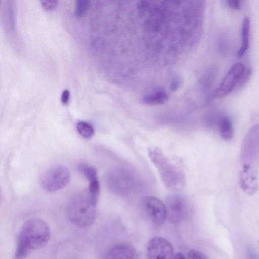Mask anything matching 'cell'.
I'll return each instance as SVG.
<instances>
[{
  "label": "cell",
  "instance_id": "cell-1",
  "mask_svg": "<svg viewBox=\"0 0 259 259\" xmlns=\"http://www.w3.org/2000/svg\"><path fill=\"white\" fill-rule=\"evenodd\" d=\"M49 226L44 220L34 218L21 227L16 240L15 259H24L33 251L45 246L50 238Z\"/></svg>",
  "mask_w": 259,
  "mask_h": 259
},
{
  "label": "cell",
  "instance_id": "cell-2",
  "mask_svg": "<svg viewBox=\"0 0 259 259\" xmlns=\"http://www.w3.org/2000/svg\"><path fill=\"white\" fill-rule=\"evenodd\" d=\"M148 155L161 179L167 188L176 190L184 185L185 177L183 171L172 163L160 148H150Z\"/></svg>",
  "mask_w": 259,
  "mask_h": 259
},
{
  "label": "cell",
  "instance_id": "cell-3",
  "mask_svg": "<svg viewBox=\"0 0 259 259\" xmlns=\"http://www.w3.org/2000/svg\"><path fill=\"white\" fill-rule=\"evenodd\" d=\"M97 200L88 190L75 195L68 207V215L71 222L80 227L92 224L96 218Z\"/></svg>",
  "mask_w": 259,
  "mask_h": 259
},
{
  "label": "cell",
  "instance_id": "cell-4",
  "mask_svg": "<svg viewBox=\"0 0 259 259\" xmlns=\"http://www.w3.org/2000/svg\"><path fill=\"white\" fill-rule=\"evenodd\" d=\"M106 182L112 193L121 196L131 194L139 185L136 175L123 167H115L109 170L106 175Z\"/></svg>",
  "mask_w": 259,
  "mask_h": 259
},
{
  "label": "cell",
  "instance_id": "cell-5",
  "mask_svg": "<svg viewBox=\"0 0 259 259\" xmlns=\"http://www.w3.org/2000/svg\"><path fill=\"white\" fill-rule=\"evenodd\" d=\"M167 217L173 224H179L188 219L192 212L188 200L179 194H171L165 201Z\"/></svg>",
  "mask_w": 259,
  "mask_h": 259
},
{
  "label": "cell",
  "instance_id": "cell-6",
  "mask_svg": "<svg viewBox=\"0 0 259 259\" xmlns=\"http://www.w3.org/2000/svg\"><path fill=\"white\" fill-rule=\"evenodd\" d=\"M246 67L242 63L234 64L228 71L214 93V97H224L237 89L243 77Z\"/></svg>",
  "mask_w": 259,
  "mask_h": 259
},
{
  "label": "cell",
  "instance_id": "cell-7",
  "mask_svg": "<svg viewBox=\"0 0 259 259\" xmlns=\"http://www.w3.org/2000/svg\"><path fill=\"white\" fill-rule=\"evenodd\" d=\"M70 179V172L66 167L60 165L54 166L43 176L42 187L47 191L54 192L65 187Z\"/></svg>",
  "mask_w": 259,
  "mask_h": 259
},
{
  "label": "cell",
  "instance_id": "cell-8",
  "mask_svg": "<svg viewBox=\"0 0 259 259\" xmlns=\"http://www.w3.org/2000/svg\"><path fill=\"white\" fill-rule=\"evenodd\" d=\"M240 155L243 164H250L259 159V124L253 125L246 133L242 141Z\"/></svg>",
  "mask_w": 259,
  "mask_h": 259
},
{
  "label": "cell",
  "instance_id": "cell-9",
  "mask_svg": "<svg viewBox=\"0 0 259 259\" xmlns=\"http://www.w3.org/2000/svg\"><path fill=\"white\" fill-rule=\"evenodd\" d=\"M174 249L167 239L155 237L149 242L147 248L148 259H172Z\"/></svg>",
  "mask_w": 259,
  "mask_h": 259
},
{
  "label": "cell",
  "instance_id": "cell-10",
  "mask_svg": "<svg viewBox=\"0 0 259 259\" xmlns=\"http://www.w3.org/2000/svg\"><path fill=\"white\" fill-rule=\"evenodd\" d=\"M145 211L152 223L157 226L163 224L167 218L165 204L152 196L145 197L143 200Z\"/></svg>",
  "mask_w": 259,
  "mask_h": 259
},
{
  "label": "cell",
  "instance_id": "cell-11",
  "mask_svg": "<svg viewBox=\"0 0 259 259\" xmlns=\"http://www.w3.org/2000/svg\"><path fill=\"white\" fill-rule=\"evenodd\" d=\"M241 189L249 195H253L259 190V182L256 172L248 164H244L238 176Z\"/></svg>",
  "mask_w": 259,
  "mask_h": 259
},
{
  "label": "cell",
  "instance_id": "cell-12",
  "mask_svg": "<svg viewBox=\"0 0 259 259\" xmlns=\"http://www.w3.org/2000/svg\"><path fill=\"white\" fill-rule=\"evenodd\" d=\"M106 259H136L135 251L129 244H118L108 251Z\"/></svg>",
  "mask_w": 259,
  "mask_h": 259
},
{
  "label": "cell",
  "instance_id": "cell-13",
  "mask_svg": "<svg viewBox=\"0 0 259 259\" xmlns=\"http://www.w3.org/2000/svg\"><path fill=\"white\" fill-rule=\"evenodd\" d=\"M215 125L220 137L225 141L231 140L233 137V128L231 120L227 116L218 117Z\"/></svg>",
  "mask_w": 259,
  "mask_h": 259
},
{
  "label": "cell",
  "instance_id": "cell-14",
  "mask_svg": "<svg viewBox=\"0 0 259 259\" xmlns=\"http://www.w3.org/2000/svg\"><path fill=\"white\" fill-rule=\"evenodd\" d=\"M168 99V95L163 89L158 88L145 95L142 98L144 104L158 105L164 104Z\"/></svg>",
  "mask_w": 259,
  "mask_h": 259
},
{
  "label": "cell",
  "instance_id": "cell-15",
  "mask_svg": "<svg viewBox=\"0 0 259 259\" xmlns=\"http://www.w3.org/2000/svg\"><path fill=\"white\" fill-rule=\"evenodd\" d=\"M250 34V19L248 17H245L242 21L241 27V45L237 52V56L242 57L249 46Z\"/></svg>",
  "mask_w": 259,
  "mask_h": 259
},
{
  "label": "cell",
  "instance_id": "cell-16",
  "mask_svg": "<svg viewBox=\"0 0 259 259\" xmlns=\"http://www.w3.org/2000/svg\"><path fill=\"white\" fill-rule=\"evenodd\" d=\"M76 129L82 136L87 139L91 138L94 135L93 126L85 121L78 122L76 124Z\"/></svg>",
  "mask_w": 259,
  "mask_h": 259
},
{
  "label": "cell",
  "instance_id": "cell-17",
  "mask_svg": "<svg viewBox=\"0 0 259 259\" xmlns=\"http://www.w3.org/2000/svg\"><path fill=\"white\" fill-rule=\"evenodd\" d=\"M78 169L84 174L89 182L98 179L97 171L94 167L81 164L79 165Z\"/></svg>",
  "mask_w": 259,
  "mask_h": 259
},
{
  "label": "cell",
  "instance_id": "cell-18",
  "mask_svg": "<svg viewBox=\"0 0 259 259\" xmlns=\"http://www.w3.org/2000/svg\"><path fill=\"white\" fill-rule=\"evenodd\" d=\"M89 5V1L79 0L76 2L75 13L77 16L83 15L87 11Z\"/></svg>",
  "mask_w": 259,
  "mask_h": 259
},
{
  "label": "cell",
  "instance_id": "cell-19",
  "mask_svg": "<svg viewBox=\"0 0 259 259\" xmlns=\"http://www.w3.org/2000/svg\"><path fill=\"white\" fill-rule=\"evenodd\" d=\"M188 259H209L207 256L197 250H190L188 254Z\"/></svg>",
  "mask_w": 259,
  "mask_h": 259
},
{
  "label": "cell",
  "instance_id": "cell-20",
  "mask_svg": "<svg viewBox=\"0 0 259 259\" xmlns=\"http://www.w3.org/2000/svg\"><path fill=\"white\" fill-rule=\"evenodd\" d=\"M227 5L234 10H239L241 8V1L239 0H228L226 1Z\"/></svg>",
  "mask_w": 259,
  "mask_h": 259
},
{
  "label": "cell",
  "instance_id": "cell-21",
  "mask_svg": "<svg viewBox=\"0 0 259 259\" xmlns=\"http://www.w3.org/2000/svg\"><path fill=\"white\" fill-rule=\"evenodd\" d=\"M41 2L44 9L47 10L53 9L57 4L56 1H42Z\"/></svg>",
  "mask_w": 259,
  "mask_h": 259
},
{
  "label": "cell",
  "instance_id": "cell-22",
  "mask_svg": "<svg viewBox=\"0 0 259 259\" xmlns=\"http://www.w3.org/2000/svg\"><path fill=\"white\" fill-rule=\"evenodd\" d=\"M70 93L68 90H64L61 95V102L64 104H66L68 102L69 99Z\"/></svg>",
  "mask_w": 259,
  "mask_h": 259
},
{
  "label": "cell",
  "instance_id": "cell-23",
  "mask_svg": "<svg viewBox=\"0 0 259 259\" xmlns=\"http://www.w3.org/2000/svg\"><path fill=\"white\" fill-rule=\"evenodd\" d=\"M248 257L249 259H258V257L254 252V251L251 249L249 248L247 250Z\"/></svg>",
  "mask_w": 259,
  "mask_h": 259
},
{
  "label": "cell",
  "instance_id": "cell-24",
  "mask_svg": "<svg viewBox=\"0 0 259 259\" xmlns=\"http://www.w3.org/2000/svg\"><path fill=\"white\" fill-rule=\"evenodd\" d=\"M172 259H185V258L181 253H177L174 255Z\"/></svg>",
  "mask_w": 259,
  "mask_h": 259
}]
</instances>
